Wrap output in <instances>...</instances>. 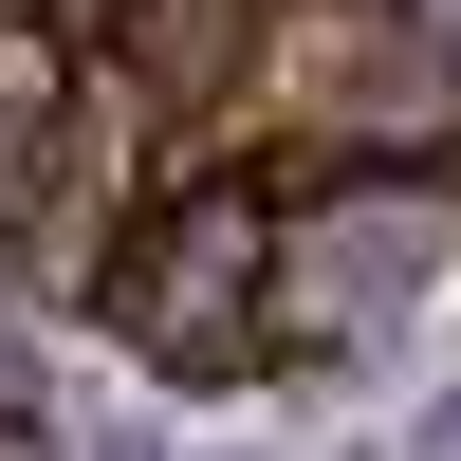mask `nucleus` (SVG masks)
I'll list each match as a JSON object with an SVG mask.
<instances>
[{"label": "nucleus", "mask_w": 461, "mask_h": 461, "mask_svg": "<svg viewBox=\"0 0 461 461\" xmlns=\"http://www.w3.org/2000/svg\"><path fill=\"white\" fill-rule=\"evenodd\" d=\"M277 185L258 167H167L130 203V240L93 258V332L148 388H258L277 369Z\"/></svg>", "instance_id": "nucleus-1"}, {"label": "nucleus", "mask_w": 461, "mask_h": 461, "mask_svg": "<svg viewBox=\"0 0 461 461\" xmlns=\"http://www.w3.org/2000/svg\"><path fill=\"white\" fill-rule=\"evenodd\" d=\"M240 130H277L295 185L314 167H461V56L425 37V0H277Z\"/></svg>", "instance_id": "nucleus-2"}, {"label": "nucleus", "mask_w": 461, "mask_h": 461, "mask_svg": "<svg viewBox=\"0 0 461 461\" xmlns=\"http://www.w3.org/2000/svg\"><path fill=\"white\" fill-rule=\"evenodd\" d=\"M443 221H461V167H314L277 185V369L295 351H369L406 295L443 277Z\"/></svg>", "instance_id": "nucleus-3"}, {"label": "nucleus", "mask_w": 461, "mask_h": 461, "mask_svg": "<svg viewBox=\"0 0 461 461\" xmlns=\"http://www.w3.org/2000/svg\"><path fill=\"white\" fill-rule=\"evenodd\" d=\"M258 37H277V0H74L93 93H130L167 167H221V148H240V111H258Z\"/></svg>", "instance_id": "nucleus-4"}, {"label": "nucleus", "mask_w": 461, "mask_h": 461, "mask_svg": "<svg viewBox=\"0 0 461 461\" xmlns=\"http://www.w3.org/2000/svg\"><path fill=\"white\" fill-rule=\"evenodd\" d=\"M19 388H37V277L0 258V425H19Z\"/></svg>", "instance_id": "nucleus-5"}, {"label": "nucleus", "mask_w": 461, "mask_h": 461, "mask_svg": "<svg viewBox=\"0 0 461 461\" xmlns=\"http://www.w3.org/2000/svg\"><path fill=\"white\" fill-rule=\"evenodd\" d=\"M0 461H56V443H37V406H19V425H0Z\"/></svg>", "instance_id": "nucleus-6"}]
</instances>
